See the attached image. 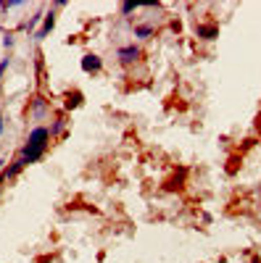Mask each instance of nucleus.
<instances>
[{"mask_svg": "<svg viewBox=\"0 0 261 263\" xmlns=\"http://www.w3.org/2000/svg\"><path fill=\"white\" fill-rule=\"evenodd\" d=\"M100 58L98 55H92V53H87L85 58H82V71H87V74H95V71H100Z\"/></svg>", "mask_w": 261, "mask_h": 263, "instance_id": "4", "label": "nucleus"}, {"mask_svg": "<svg viewBox=\"0 0 261 263\" xmlns=\"http://www.w3.org/2000/svg\"><path fill=\"white\" fill-rule=\"evenodd\" d=\"M48 139H50V132L48 129H45V127H34L29 132V139H26L24 150L18 153V161H21L24 166L40 161V158L45 155V150H48Z\"/></svg>", "mask_w": 261, "mask_h": 263, "instance_id": "1", "label": "nucleus"}, {"mask_svg": "<svg viewBox=\"0 0 261 263\" xmlns=\"http://www.w3.org/2000/svg\"><path fill=\"white\" fill-rule=\"evenodd\" d=\"M0 134H3V111H0Z\"/></svg>", "mask_w": 261, "mask_h": 263, "instance_id": "12", "label": "nucleus"}, {"mask_svg": "<svg viewBox=\"0 0 261 263\" xmlns=\"http://www.w3.org/2000/svg\"><path fill=\"white\" fill-rule=\"evenodd\" d=\"M3 182H5V179H3V176H0V187H3Z\"/></svg>", "mask_w": 261, "mask_h": 263, "instance_id": "14", "label": "nucleus"}, {"mask_svg": "<svg viewBox=\"0 0 261 263\" xmlns=\"http://www.w3.org/2000/svg\"><path fill=\"white\" fill-rule=\"evenodd\" d=\"M3 48H13V34H5L3 37Z\"/></svg>", "mask_w": 261, "mask_h": 263, "instance_id": "10", "label": "nucleus"}, {"mask_svg": "<svg viewBox=\"0 0 261 263\" xmlns=\"http://www.w3.org/2000/svg\"><path fill=\"white\" fill-rule=\"evenodd\" d=\"M8 69V58H3V61H0V79H3V71Z\"/></svg>", "mask_w": 261, "mask_h": 263, "instance_id": "11", "label": "nucleus"}, {"mask_svg": "<svg viewBox=\"0 0 261 263\" xmlns=\"http://www.w3.org/2000/svg\"><path fill=\"white\" fill-rule=\"evenodd\" d=\"M53 26H55V13L50 11V13H45V18H42V29L34 32V40H45V37L53 32Z\"/></svg>", "mask_w": 261, "mask_h": 263, "instance_id": "3", "label": "nucleus"}, {"mask_svg": "<svg viewBox=\"0 0 261 263\" xmlns=\"http://www.w3.org/2000/svg\"><path fill=\"white\" fill-rule=\"evenodd\" d=\"M79 100H82V95H79V92H74V95H69V100H66V108H77V106H79Z\"/></svg>", "mask_w": 261, "mask_h": 263, "instance_id": "7", "label": "nucleus"}, {"mask_svg": "<svg viewBox=\"0 0 261 263\" xmlns=\"http://www.w3.org/2000/svg\"><path fill=\"white\" fill-rule=\"evenodd\" d=\"M195 34L203 37V40H217V37H219V29H217L214 24H198V26H195Z\"/></svg>", "mask_w": 261, "mask_h": 263, "instance_id": "5", "label": "nucleus"}, {"mask_svg": "<svg viewBox=\"0 0 261 263\" xmlns=\"http://www.w3.org/2000/svg\"><path fill=\"white\" fill-rule=\"evenodd\" d=\"M137 8V3H122V13H132Z\"/></svg>", "mask_w": 261, "mask_h": 263, "instance_id": "9", "label": "nucleus"}, {"mask_svg": "<svg viewBox=\"0 0 261 263\" xmlns=\"http://www.w3.org/2000/svg\"><path fill=\"white\" fill-rule=\"evenodd\" d=\"M151 34H153V26H137L135 29V37H140V40H148Z\"/></svg>", "mask_w": 261, "mask_h": 263, "instance_id": "6", "label": "nucleus"}, {"mask_svg": "<svg viewBox=\"0 0 261 263\" xmlns=\"http://www.w3.org/2000/svg\"><path fill=\"white\" fill-rule=\"evenodd\" d=\"M63 129V119H55V124H53V129H48L50 134H58V132Z\"/></svg>", "mask_w": 261, "mask_h": 263, "instance_id": "8", "label": "nucleus"}, {"mask_svg": "<svg viewBox=\"0 0 261 263\" xmlns=\"http://www.w3.org/2000/svg\"><path fill=\"white\" fill-rule=\"evenodd\" d=\"M3 163H5V161H0V171H3Z\"/></svg>", "mask_w": 261, "mask_h": 263, "instance_id": "13", "label": "nucleus"}, {"mask_svg": "<svg viewBox=\"0 0 261 263\" xmlns=\"http://www.w3.org/2000/svg\"><path fill=\"white\" fill-rule=\"evenodd\" d=\"M119 61L122 63H132V61H137L140 58V48L137 45H124V48H119Z\"/></svg>", "mask_w": 261, "mask_h": 263, "instance_id": "2", "label": "nucleus"}]
</instances>
